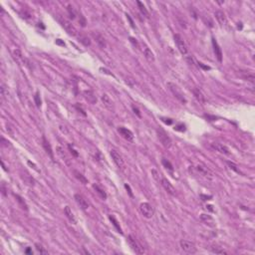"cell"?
Instances as JSON below:
<instances>
[{
  "label": "cell",
  "instance_id": "obj_39",
  "mask_svg": "<svg viewBox=\"0 0 255 255\" xmlns=\"http://www.w3.org/2000/svg\"><path fill=\"white\" fill-rule=\"evenodd\" d=\"M16 198H17L18 202H19L21 205H22V208H24V209H27V205H26L25 202H24V201L22 200V198H21L19 195H16Z\"/></svg>",
  "mask_w": 255,
  "mask_h": 255
},
{
  "label": "cell",
  "instance_id": "obj_25",
  "mask_svg": "<svg viewBox=\"0 0 255 255\" xmlns=\"http://www.w3.org/2000/svg\"><path fill=\"white\" fill-rule=\"evenodd\" d=\"M78 39H79V41L82 43L83 45H85V46L91 45V40H90L89 37L85 35V34H79V35H78Z\"/></svg>",
  "mask_w": 255,
  "mask_h": 255
},
{
  "label": "cell",
  "instance_id": "obj_26",
  "mask_svg": "<svg viewBox=\"0 0 255 255\" xmlns=\"http://www.w3.org/2000/svg\"><path fill=\"white\" fill-rule=\"evenodd\" d=\"M13 57L15 59V61L17 62V63H22V62H24V58L22 56V53H21V51L19 50V49H15V50L13 51Z\"/></svg>",
  "mask_w": 255,
  "mask_h": 255
},
{
  "label": "cell",
  "instance_id": "obj_9",
  "mask_svg": "<svg viewBox=\"0 0 255 255\" xmlns=\"http://www.w3.org/2000/svg\"><path fill=\"white\" fill-rule=\"evenodd\" d=\"M160 183H161V185H163V188L166 189V191L169 192L170 194H172V195L176 194V190L175 186L170 183V180H167V178H163L160 179Z\"/></svg>",
  "mask_w": 255,
  "mask_h": 255
},
{
  "label": "cell",
  "instance_id": "obj_37",
  "mask_svg": "<svg viewBox=\"0 0 255 255\" xmlns=\"http://www.w3.org/2000/svg\"><path fill=\"white\" fill-rule=\"evenodd\" d=\"M152 175H153L154 178L155 180H157V182H160V180L161 179V178H160V173H158V170H152Z\"/></svg>",
  "mask_w": 255,
  "mask_h": 255
},
{
  "label": "cell",
  "instance_id": "obj_41",
  "mask_svg": "<svg viewBox=\"0 0 255 255\" xmlns=\"http://www.w3.org/2000/svg\"><path fill=\"white\" fill-rule=\"evenodd\" d=\"M79 22H80L81 26H82V27H85V26H86V19H85V18H84L83 15H80Z\"/></svg>",
  "mask_w": 255,
  "mask_h": 255
},
{
  "label": "cell",
  "instance_id": "obj_13",
  "mask_svg": "<svg viewBox=\"0 0 255 255\" xmlns=\"http://www.w3.org/2000/svg\"><path fill=\"white\" fill-rule=\"evenodd\" d=\"M200 220L204 223L205 225H207L208 227L214 228L216 225L215 220H214L210 215H208V214H205V213L200 214Z\"/></svg>",
  "mask_w": 255,
  "mask_h": 255
},
{
  "label": "cell",
  "instance_id": "obj_22",
  "mask_svg": "<svg viewBox=\"0 0 255 255\" xmlns=\"http://www.w3.org/2000/svg\"><path fill=\"white\" fill-rule=\"evenodd\" d=\"M214 15H215L216 20L218 21V23L220 24V25H225L226 24V17H225V14L223 13L222 11L217 10L215 13H214Z\"/></svg>",
  "mask_w": 255,
  "mask_h": 255
},
{
  "label": "cell",
  "instance_id": "obj_18",
  "mask_svg": "<svg viewBox=\"0 0 255 255\" xmlns=\"http://www.w3.org/2000/svg\"><path fill=\"white\" fill-rule=\"evenodd\" d=\"M212 46H213V50L214 53H215V56L217 58V60L219 62H222V52H221V49H220L218 43L216 42V40L212 38Z\"/></svg>",
  "mask_w": 255,
  "mask_h": 255
},
{
  "label": "cell",
  "instance_id": "obj_7",
  "mask_svg": "<svg viewBox=\"0 0 255 255\" xmlns=\"http://www.w3.org/2000/svg\"><path fill=\"white\" fill-rule=\"evenodd\" d=\"M167 87H169V89L170 90V92H172V94L175 95V97L178 99V100H179L182 103H185L186 102L184 96H183V94H182V92L180 91L179 88L176 85V84L167 83Z\"/></svg>",
  "mask_w": 255,
  "mask_h": 255
},
{
  "label": "cell",
  "instance_id": "obj_11",
  "mask_svg": "<svg viewBox=\"0 0 255 255\" xmlns=\"http://www.w3.org/2000/svg\"><path fill=\"white\" fill-rule=\"evenodd\" d=\"M118 130H119L120 135L122 136L124 139H126L127 141H129V142L134 141V134L132 133V130H130L129 129L124 128V127H120L119 129H118Z\"/></svg>",
  "mask_w": 255,
  "mask_h": 255
},
{
  "label": "cell",
  "instance_id": "obj_1",
  "mask_svg": "<svg viewBox=\"0 0 255 255\" xmlns=\"http://www.w3.org/2000/svg\"><path fill=\"white\" fill-rule=\"evenodd\" d=\"M128 243H129L130 247L132 248L134 252H136V254H144L145 253L144 247H142V245L139 243V241L136 240L133 235L128 236Z\"/></svg>",
  "mask_w": 255,
  "mask_h": 255
},
{
  "label": "cell",
  "instance_id": "obj_10",
  "mask_svg": "<svg viewBox=\"0 0 255 255\" xmlns=\"http://www.w3.org/2000/svg\"><path fill=\"white\" fill-rule=\"evenodd\" d=\"M74 197H75V200L77 201V203L80 205V207L82 208V209L86 210L90 207V204L88 202V200H87L85 198V196H83L82 194H76L75 195H74Z\"/></svg>",
  "mask_w": 255,
  "mask_h": 255
},
{
  "label": "cell",
  "instance_id": "obj_30",
  "mask_svg": "<svg viewBox=\"0 0 255 255\" xmlns=\"http://www.w3.org/2000/svg\"><path fill=\"white\" fill-rule=\"evenodd\" d=\"M74 175H75V176L76 178H78L80 180L81 182L82 183H84V184H86V183H88V179H87L85 176H84L82 173H80L79 172H77V170H75V172H74Z\"/></svg>",
  "mask_w": 255,
  "mask_h": 255
},
{
  "label": "cell",
  "instance_id": "obj_14",
  "mask_svg": "<svg viewBox=\"0 0 255 255\" xmlns=\"http://www.w3.org/2000/svg\"><path fill=\"white\" fill-rule=\"evenodd\" d=\"M196 170L200 173L201 176H205V178H209V179L212 178V176H213L212 172H211L206 166H203V164H198V166H196Z\"/></svg>",
  "mask_w": 255,
  "mask_h": 255
},
{
  "label": "cell",
  "instance_id": "obj_34",
  "mask_svg": "<svg viewBox=\"0 0 255 255\" xmlns=\"http://www.w3.org/2000/svg\"><path fill=\"white\" fill-rule=\"evenodd\" d=\"M67 11H68V13H69V16H70L71 19H74V18L76 17V12L74 11V9H73V7L71 5H68Z\"/></svg>",
  "mask_w": 255,
  "mask_h": 255
},
{
  "label": "cell",
  "instance_id": "obj_49",
  "mask_svg": "<svg viewBox=\"0 0 255 255\" xmlns=\"http://www.w3.org/2000/svg\"><path fill=\"white\" fill-rule=\"evenodd\" d=\"M56 43H57V44H60V45H63V46L65 45V43H62V42L60 41V39H58L57 41H56Z\"/></svg>",
  "mask_w": 255,
  "mask_h": 255
},
{
  "label": "cell",
  "instance_id": "obj_33",
  "mask_svg": "<svg viewBox=\"0 0 255 255\" xmlns=\"http://www.w3.org/2000/svg\"><path fill=\"white\" fill-rule=\"evenodd\" d=\"M8 89L6 88V86L4 85V84H2L1 85V96H2V98L3 99H5V98H7L8 97Z\"/></svg>",
  "mask_w": 255,
  "mask_h": 255
},
{
  "label": "cell",
  "instance_id": "obj_47",
  "mask_svg": "<svg viewBox=\"0 0 255 255\" xmlns=\"http://www.w3.org/2000/svg\"><path fill=\"white\" fill-rule=\"evenodd\" d=\"M198 65H200V66L201 67V68H203V69H205V70H209L210 68L208 67V66H204V65L202 64V63H198Z\"/></svg>",
  "mask_w": 255,
  "mask_h": 255
},
{
  "label": "cell",
  "instance_id": "obj_27",
  "mask_svg": "<svg viewBox=\"0 0 255 255\" xmlns=\"http://www.w3.org/2000/svg\"><path fill=\"white\" fill-rule=\"evenodd\" d=\"M93 188L95 189L96 192H97V194L100 195V196L103 198V200H106V198H107V194H106L104 189H103L102 188H100V186H99L98 184H94V185H93Z\"/></svg>",
  "mask_w": 255,
  "mask_h": 255
},
{
  "label": "cell",
  "instance_id": "obj_5",
  "mask_svg": "<svg viewBox=\"0 0 255 255\" xmlns=\"http://www.w3.org/2000/svg\"><path fill=\"white\" fill-rule=\"evenodd\" d=\"M111 157H112V158H113L114 163L117 164V166L119 167L120 170H125V167H126L125 160H124L123 157L119 153H118L117 151L112 150L111 151Z\"/></svg>",
  "mask_w": 255,
  "mask_h": 255
},
{
  "label": "cell",
  "instance_id": "obj_4",
  "mask_svg": "<svg viewBox=\"0 0 255 255\" xmlns=\"http://www.w3.org/2000/svg\"><path fill=\"white\" fill-rule=\"evenodd\" d=\"M157 134H158V138L160 140V142H161V145H163L164 148H170V146H172V140H170L169 135L161 129H158L157 130Z\"/></svg>",
  "mask_w": 255,
  "mask_h": 255
},
{
  "label": "cell",
  "instance_id": "obj_46",
  "mask_svg": "<svg viewBox=\"0 0 255 255\" xmlns=\"http://www.w3.org/2000/svg\"><path fill=\"white\" fill-rule=\"evenodd\" d=\"M126 16H127V18H128V20L130 21V26H132L133 28H136V27H135V23H134V21H133V19H132V18H130V15H129V14H127Z\"/></svg>",
  "mask_w": 255,
  "mask_h": 255
},
{
  "label": "cell",
  "instance_id": "obj_44",
  "mask_svg": "<svg viewBox=\"0 0 255 255\" xmlns=\"http://www.w3.org/2000/svg\"><path fill=\"white\" fill-rule=\"evenodd\" d=\"M69 150L71 151V154H72L74 155V157H76V158H77L78 155H79V154H78L77 152H76L75 150H74V148H73L72 147H71V145H69Z\"/></svg>",
  "mask_w": 255,
  "mask_h": 255
},
{
  "label": "cell",
  "instance_id": "obj_8",
  "mask_svg": "<svg viewBox=\"0 0 255 255\" xmlns=\"http://www.w3.org/2000/svg\"><path fill=\"white\" fill-rule=\"evenodd\" d=\"M175 42L176 44V47L178 49V51L182 53V55L188 54V47H186V44H185L184 40L182 39V37L180 36L179 34H176L175 35Z\"/></svg>",
  "mask_w": 255,
  "mask_h": 255
},
{
  "label": "cell",
  "instance_id": "obj_12",
  "mask_svg": "<svg viewBox=\"0 0 255 255\" xmlns=\"http://www.w3.org/2000/svg\"><path fill=\"white\" fill-rule=\"evenodd\" d=\"M211 147H212L215 151L219 152L220 154H223L225 155H230V154H231L229 148L226 147V146H224V145L219 144V142H213V144H211Z\"/></svg>",
  "mask_w": 255,
  "mask_h": 255
},
{
  "label": "cell",
  "instance_id": "obj_36",
  "mask_svg": "<svg viewBox=\"0 0 255 255\" xmlns=\"http://www.w3.org/2000/svg\"><path fill=\"white\" fill-rule=\"evenodd\" d=\"M35 246H36V249H37V251H38V252H40L41 254H47V251L44 249V247H43L41 244L36 243Z\"/></svg>",
  "mask_w": 255,
  "mask_h": 255
},
{
  "label": "cell",
  "instance_id": "obj_28",
  "mask_svg": "<svg viewBox=\"0 0 255 255\" xmlns=\"http://www.w3.org/2000/svg\"><path fill=\"white\" fill-rule=\"evenodd\" d=\"M136 4H138V7H139V9H140V11H141V13L144 15L145 17L148 18L150 14H148V10H147V8H146V6L142 4L141 1H136Z\"/></svg>",
  "mask_w": 255,
  "mask_h": 255
},
{
  "label": "cell",
  "instance_id": "obj_31",
  "mask_svg": "<svg viewBox=\"0 0 255 255\" xmlns=\"http://www.w3.org/2000/svg\"><path fill=\"white\" fill-rule=\"evenodd\" d=\"M161 163H163L164 166L166 167V169L170 170H173V166H172V164H170V161H169L167 160H166V158H163V160H161Z\"/></svg>",
  "mask_w": 255,
  "mask_h": 255
},
{
  "label": "cell",
  "instance_id": "obj_20",
  "mask_svg": "<svg viewBox=\"0 0 255 255\" xmlns=\"http://www.w3.org/2000/svg\"><path fill=\"white\" fill-rule=\"evenodd\" d=\"M64 212H65V215L67 216V218L69 219L70 221L73 223V224H76V223H77V219H76L75 215H74L73 211L71 210V208H70L69 206H66V207L64 208Z\"/></svg>",
  "mask_w": 255,
  "mask_h": 255
},
{
  "label": "cell",
  "instance_id": "obj_21",
  "mask_svg": "<svg viewBox=\"0 0 255 255\" xmlns=\"http://www.w3.org/2000/svg\"><path fill=\"white\" fill-rule=\"evenodd\" d=\"M192 93H194L195 99H196L198 102L201 103V104H204V103H205V97H204V95L202 94V92H201L200 89L194 88V90H192Z\"/></svg>",
  "mask_w": 255,
  "mask_h": 255
},
{
  "label": "cell",
  "instance_id": "obj_32",
  "mask_svg": "<svg viewBox=\"0 0 255 255\" xmlns=\"http://www.w3.org/2000/svg\"><path fill=\"white\" fill-rule=\"evenodd\" d=\"M110 219H111V221L113 222V224H114V226L115 227L117 228V230L119 232H121V233H123V231H122V228H121V226L119 225V223H118V221L116 220V218H115L114 216H110Z\"/></svg>",
  "mask_w": 255,
  "mask_h": 255
},
{
  "label": "cell",
  "instance_id": "obj_29",
  "mask_svg": "<svg viewBox=\"0 0 255 255\" xmlns=\"http://www.w3.org/2000/svg\"><path fill=\"white\" fill-rule=\"evenodd\" d=\"M210 250L212 251L213 253H216V254H227V251H225L224 249H223V247L211 246Z\"/></svg>",
  "mask_w": 255,
  "mask_h": 255
},
{
  "label": "cell",
  "instance_id": "obj_51",
  "mask_svg": "<svg viewBox=\"0 0 255 255\" xmlns=\"http://www.w3.org/2000/svg\"><path fill=\"white\" fill-rule=\"evenodd\" d=\"M201 197H202V198H205L204 200H209V198H211V196H204V195H201Z\"/></svg>",
  "mask_w": 255,
  "mask_h": 255
},
{
  "label": "cell",
  "instance_id": "obj_19",
  "mask_svg": "<svg viewBox=\"0 0 255 255\" xmlns=\"http://www.w3.org/2000/svg\"><path fill=\"white\" fill-rule=\"evenodd\" d=\"M42 146H43V148H44L46 153L50 155V158L53 160V158H54V155H53V151H52L51 145L49 144V142L45 139V136H43L42 138Z\"/></svg>",
  "mask_w": 255,
  "mask_h": 255
},
{
  "label": "cell",
  "instance_id": "obj_24",
  "mask_svg": "<svg viewBox=\"0 0 255 255\" xmlns=\"http://www.w3.org/2000/svg\"><path fill=\"white\" fill-rule=\"evenodd\" d=\"M84 96H85L86 100L89 103H91V104H95V103L97 102V99H96L94 93L92 91H85L84 92Z\"/></svg>",
  "mask_w": 255,
  "mask_h": 255
},
{
  "label": "cell",
  "instance_id": "obj_23",
  "mask_svg": "<svg viewBox=\"0 0 255 255\" xmlns=\"http://www.w3.org/2000/svg\"><path fill=\"white\" fill-rule=\"evenodd\" d=\"M241 78L244 79L245 81H248L250 83H254L255 81V77H254V74L251 73V72H248V71H243L241 74Z\"/></svg>",
  "mask_w": 255,
  "mask_h": 255
},
{
  "label": "cell",
  "instance_id": "obj_17",
  "mask_svg": "<svg viewBox=\"0 0 255 255\" xmlns=\"http://www.w3.org/2000/svg\"><path fill=\"white\" fill-rule=\"evenodd\" d=\"M142 53H144V56L147 60L150 62V63H154V53L152 52V50L148 46L144 45V48H142Z\"/></svg>",
  "mask_w": 255,
  "mask_h": 255
},
{
  "label": "cell",
  "instance_id": "obj_3",
  "mask_svg": "<svg viewBox=\"0 0 255 255\" xmlns=\"http://www.w3.org/2000/svg\"><path fill=\"white\" fill-rule=\"evenodd\" d=\"M59 22H60L61 26L66 30V32L69 34V35H77V31H76V28L73 26V24L70 22L69 20H67L66 18H63V17H60L59 18Z\"/></svg>",
  "mask_w": 255,
  "mask_h": 255
},
{
  "label": "cell",
  "instance_id": "obj_38",
  "mask_svg": "<svg viewBox=\"0 0 255 255\" xmlns=\"http://www.w3.org/2000/svg\"><path fill=\"white\" fill-rule=\"evenodd\" d=\"M227 164H228V166L230 167V169H231L232 170H234L235 172H237V173H240V172H239V170L237 169V166H236L235 164L231 163V161H227Z\"/></svg>",
  "mask_w": 255,
  "mask_h": 255
},
{
  "label": "cell",
  "instance_id": "obj_50",
  "mask_svg": "<svg viewBox=\"0 0 255 255\" xmlns=\"http://www.w3.org/2000/svg\"><path fill=\"white\" fill-rule=\"evenodd\" d=\"M25 253H30V254H32L33 252H32V250L30 249V248H28V249H26V251H25Z\"/></svg>",
  "mask_w": 255,
  "mask_h": 255
},
{
  "label": "cell",
  "instance_id": "obj_2",
  "mask_svg": "<svg viewBox=\"0 0 255 255\" xmlns=\"http://www.w3.org/2000/svg\"><path fill=\"white\" fill-rule=\"evenodd\" d=\"M179 245H180V248H182V251H184L185 253H188V254H194L196 252V247L194 242L191 241H188V240H180L179 242Z\"/></svg>",
  "mask_w": 255,
  "mask_h": 255
},
{
  "label": "cell",
  "instance_id": "obj_45",
  "mask_svg": "<svg viewBox=\"0 0 255 255\" xmlns=\"http://www.w3.org/2000/svg\"><path fill=\"white\" fill-rule=\"evenodd\" d=\"M125 188H126V189L128 190V194H129V195L130 197H134V194H133V192H132V190H130V186L128 185V184H125Z\"/></svg>",
  "mask_w": 255,
  "mask_h": 255
},
{
  "label": "cell",
  "instance_id": "obj_40",
  "mask_svg": "<svg viewBox=\"0 0 255 255\" xmlns=\"http://www.w3.org/2000/svg\"><path fill=\"white\" fill-rule=\"evenodd\" d=\"M175 130H179V132H184V130H185V127H184V125L180 124V125H178V126H176Z\"/></svg>",
  "mask_w": 255,
  "mask_h": 255
},
{
  "label": "cell",
  "instance_id": "obj_16",
  "mask_svg": "<svg viewBox=\"0 0 255 255\" xmlns=\"http://www.w3.org/2000/svg\"><path fill=\"white\" fill-rule=\"evenodd\" d=\"M101 100L103 102V104H104V106L108 109V110H110V111L114 110V103L107 94H103L102 97H101Z\"/></svg>",
  "mask_w": 255,
  "mask_h": 255
},
{
  "label": "cell",
  "instance_id": "obj_35",
  "mask_svg": "<svg viewBox=\"0 0 255 255\" xmlns=\"http://www.w3.org/2000/svg\"><path fill=\"white\" fill-rule=\"evenodd\" d=\"M34 100H35V104L37 107H40V106H41V99H40L39 92H36L35 96H34Z\"/></svg>",
  "mask_w": 255,
  "mask_h": 255
},
{
  "label": "cell",
  "instance_id": "obj_43",
  "mask_svg": "<svg viewBox=\"0 0 255 255\" xmlns=\"http://www.w3.org/2000/svg\"><path fill=\"white\" fill-rule=\"evenodd\" d=\"M133 111H134V113H135L136 116H138L139 118H141V113H140V111H139V109L138 108H136L135 106H133Z\"/></svg>",
  "mask_w": 255,
  "mask_h": 255
},
{
  "label": "cell",
  "instance_id": "obj_6",
  "mask_svg": "<svg viewBox=\"0 0 255 255\" xmlns=\"http://www.w3.org/2000/svg\"><path fill=\"white\" fill-rule=\"evenodd\" d=\"M140 210H141L142 214L146 218H152L154 214V210L153 206L148 202H144L140 205Z\"/></svg>",
  "mask_w": 255,
  "mask_h": 255
},
{
  "label": "cell",
  "instance_id": "obj_42",
  "mask_svg": "<svg viewBox=\"0 0 255 255\" xmlns=\"http://www.w3.org/2000/svg\"><path fill=\"white\" fill-rule=\"evenodd\" d=\"M130 43H132V44H134V46H135V47L139 48V43H138V41H136V39L133 38V37H130Z\"/></svg>",
  "mask_w": 255,
  "mask_h": 255
},
{
  "label": "cell",
  "instance_id": "obj_15",
  "mask_svg": "<svg viewBox=\"0 0 255 255\" xmlns=\"http://www.w3.org/2000/svg\"><path fill=\"white\" fill-rule=\"evenodd\" d=\"M92 36L93 38L96 40V42L98 43V45L100 46L101 48H105L107 46V42H106V39L104 38V36L102 34L98 33V32H92Z\"/></svg>",
  "mask_w": 255,
  "mask_h": 255
},
{
  "label": "cell",
  "instance_id": "obj_48",
  "mask_svg": "<svg viewBox=\"0 0 255 255\" xmlns=\"http://www.w3.org/2000/svg\"><path fill=\"white\" fill-rule=\"evenodd\" d=\"M28 164H29V166H33V169H34V170H36L37 172H38V170H37V167H36V166H35V164H32V163H31V161H28Z\"/></svg>",
  "mask_w": 255,
  "mask_h": 255
}]
</instances>
